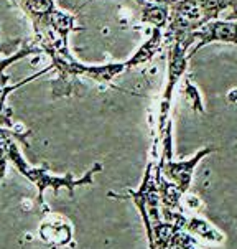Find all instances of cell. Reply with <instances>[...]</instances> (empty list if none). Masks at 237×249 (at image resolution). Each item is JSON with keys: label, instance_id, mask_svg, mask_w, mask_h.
I'll use <instances>...</instances> for the list:
<instances>
[{"label": "cell", "instance_id": "obj_1", "mask_svg": "<svg viewBox=\"0 0 237 249\" xmlns=\"http://www.w3.org/2000/svg\"><path fill=\"white\" fill-rule=\"evenodd\" d=\"M51 58V66L58 71V81L53 84L54 98L68 96L74 91V86L79 79H87L91 83L109 84L117 76L125 73L127 70L135 68L132 60L122 63H112V65H101V66H89L79 63L73 54L69 53L68 43L61 45H46L41 52Z\"/></svg>", "mask_w": 237, "mask_h": 249}, {"label": "cell", "instance_id": "obj_2", "mask_svg": "<svg viewBox=\"0 0 237 249\" xmlns=\"http://www.w3.org/2000/svg\"><path fill=\"white\" fill-rule=\"evenodd\" d=\"M229 8V0H178L170 5V18L165 28V43L186 40L193 46L191 35L206 23L218 20Z\"/></svg>", "mask_w": 237, "mask_h": 249}, {"label": "cell", "instance_id": "obj_3", "mask_svg": "<svg viewBox=\"0 0 237 249\" xmlns=\"http://www.w3.org/2000/svg\"><path fill=\"white\" fill-rule=\"evenodd\" d=\"M7 157L17 167V170L25 177V178H28L32 183L36 185L38 201H40V205H43V206H45L43 195H45L46 190H53L54 193H58L61 188H66L68 192H69V195H73L76 187H89V185L94 183V175L97 174V172L102 170V165H101V163H94L92 168H89L81 178H74L71 174L53 175V174H50L46 168H38V167L28 165V163L25 162V159L22 157V154H20V150H18V147H17L15 142H12L10 145H8Z\"/></svg>", "mask_w": 237, "mask_h": 249}, {"label": "cell", "instance_id": "obj_4", "mask_svg": "<svg viewBox=\"0 0 237 249\" xmlns=\"http://www.w3.org/2000/svg\"><path fill=\"white\" fill-rule=\"evenodd\" d=\"M22 10L32 20L35 36L53 33L68 40L71 32H76V17L58 10L54 0H18Z\"/></svg>", "mask_w": 237, "mask_h": 249}, {"label": "cell", "instance_id": "obj_5", "mask_svg": "<svg viewBox=\"0 0 237 249\" xmlns=\"http://www.w3.org/2000/svg\"><path fill=\"white\" fill-rule=\"evenodd\" d=\"M156 174H158V159L152 157L145 168V177H143L140 188L137 192H132V190L129 192V196L140 210L148 239L152 238L155 228L162 223V208H160L162 201H160Z\"/></svg>", "mask_w": 237, "mask_h": 249}, {"label": "cell", "instance_id": "obj_6", "mask_svg": "<svg viewBox=\"0 0 237 249\" xmlns=\"http://www.w3.org/2000/svg\"><path fill=\"white\" fill-rule=\"evenodd\" d=\"M191 43L186 40H175L168 43V78L165 86L162 101H160V114H158V137L162 139L168 122H170L171 111V98L176 84L183 78L186 66H188V52Z\"/></svg>", "mask_w": 237, "mask_h": 249}, {"label": "cell", "instance_id": "obj_7", "mask_svg": "<svg viewBox=\"0 0 237 249\" xmlns=\"http://www.w3.org/2000/svg\"><path fill=\"white\" fill-rule=\"evenodd\" d=\"M22 43V40H10V41H5V43H0V53H8L12 48H15L17 45H20ZM41 50L38 48L36 45H28V46H25L23 50H20V52H17L14 53V56H8V58H0V124H3V125H10V116H12V112H10V109H7V96L10 94V92H14L15 89H18V88H22L23 84H28V83H32L33 79H36V78H40L41 74H45V73H48L50 70H53V66L50 65V66H46V68L43 71H40V73H36V74H33V76H30V78H25L22 79V81H18V83H15V84H8V78L5 76V68L8 65H12V63H15V61H18V60H22V58H27L30 56V54H36V53H40Z\"/></svg>", "mask_w": 237, "mask_h": 249}, {"label": "cell", "instance_id": "obj_8", "mask_svg": "<svg viewBox=\"0 0 237 249\" xmlns=\"http://www.w3.org/2000/svg\"><path fill=\"white\" fill-rule=\"evenodd\" d=\"M214 150L216 149H213V147H206V149H201L198 154H194L191 159L180 160V162H176V160H173V159H158L160 174L170 181V183L175 185V187L185 195V193L188 192L193 174H194V168L200 163V160Z\"/></svg>", "mask_w": 237, "mask_h": 249}, {"label": "cell", "instance_id": "obj_9", "mask_svg": "<svg viewBox=\"0 0 237 249\" xmlns=\"http://www.w3.org/2000/svg\"><path fill=\"white\" fill-rule=\"evenodd\" d=\"M193 46L188 52V58H191L198 50L204 48L209 43H229L237 45V22L232 20H213L206 23L198 32L191 35Z\"/></svg>", "mask_w": 237, "mask_h": 249}, {"label": "cell", "instance_id": "obj_10", "mask_svg": "<svg viewBox=\"0 0 237 249\" xmlns=\"http://www.w3.org/2000/svg\"><path fill=\"white\" fill-rule=\"evenodd\" d=\"M170 18V5L162 2H147L143 5L142 22L152 25L153 28H162L165 30Z\"/></svg>", "mask_w": 237, "mask_h": 249}, {"label": "cell", "instance_id": "obj_11", "mask_svg": "<svg viewBox=\"0 0 237 249\" xmlns=\"http://www.w3.org/2000/svg\"><path fill=\"white\" fill-rule=\"evenodd\" d=\"M41 239L50 244H58V246H65L71 241V226L68 223H45L40 228Z\"/></svg>", "mask_w": 237, "mask_h": 249}, {"label": "cell", "instance_id": "obj_12", "mask_svg": "<svg viewBox=\"0 0 237 249\" xmlns=\"http://www.w3.org/2000/svg\"><path fill=\"white\" fill-rule=\"evenodd\" d=\"M14 137L15 132L12 130H7V129H2L0 127V180L5 177V170H7V150H8V145L14 142Z\"/></svg>", "mask_w": 237, "mask_h": 249}, {"label": "cell", "instance_id": "obj_13", "mask_svg": "<svg viewBox=\"0 0 237 249\" xmlns=\"http://www.w3.org/2000/svg\"><path fill=\"white\" fill-rule=\"evenodd\" d=\"M186 96H189V98H193V103H191V106L196 109V111H200V112H204V107H203V104H201V99H200V94H198V89L193 86L191 83H188V86H186Z\"/></svg>", "mask_w": 237, "mask_h": 249}, {"label": "cell", "instance_id": "obj_14", "mask_svg": "<svg viewBox=\"0 0 237 249\" xmlns=\"http://www.w3.org/2000/svg\"><path fill=\"white\" fill-rule=\"evenodd\" d=\"M147 2H162V3H168V5H173L178 0H147Z\"/></svg>", "mask_w": 237, "mask_h": 249}, {"label": "cell", "instance_id": "obj_15", "mask_svg": "<svg viewBox=\"0 0 237 249\" xmlns=\"http://www.w3.org/2000/svg\"><path fill=\"white\" fill-rule=\"evenodd\" d=\"M229 8H234L237 12V0H229Z\"/></svg>", "mask_w": 237, "mask_h": 249}, {"label": "cell", "instance_id": "obj_16", "mask_svg": "<svg viewBox=\"0 0 237 249\" xmlns=\"http://www.w3.org/2000/svg\"><path fill=\"white\" fill-rule=\"evenodd\" d=\"M135 2H137L138 5H142V7H143V5H145V3H147V0H135Z\"/></svg>", "mask_w": 237, "mask_h": 249}]
</instances>
